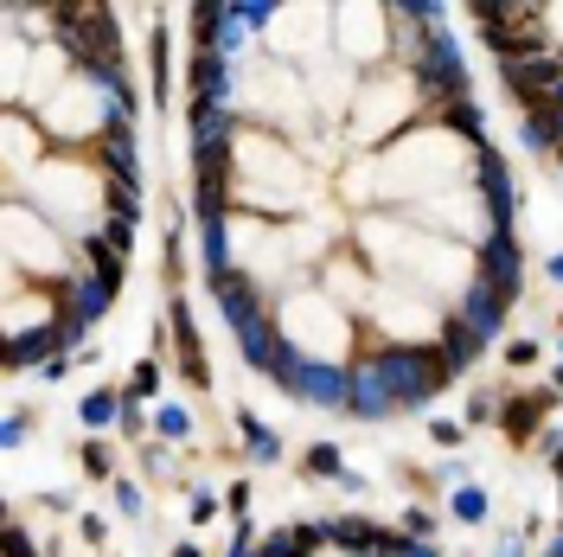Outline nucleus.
Segmentation results:
<instances>
[{
  "label": "nucleus",
  "instance_id": "c03bdc74",
  "mask_svg": "<svg viewBox=\"0 0 563 557\" xmlns=\"http://www.w3.org/2000/svg\"><path fill=\"white\" fill-rule=\"evenodd\" d=\"M173 557H199V545H192V538H180V545H173Z\"/></svg>",
  "mask_w": 563,
  "mask_h": 557
},
{
  "label": "nucleus",
  "instance_id": "a211bd4d",
  "mask_svg": "<svg viewBox=\"0 0 563 557\" xmlns=\"http://www.w3.org/2000/svg\"><path fill=\"white\" fill-rule=\"evenodd\" d=\"M122 391H83V404H77V423L83 430H110V423H122Z\"/></svg>",
  "mask_w": 563,
  "mask_h": 557
},
{
  "label": "nucleus",
  "instance_id": "423d86ee",
  "mask_svg": "<svg viewBox=\"0 0 563 557\" xmlns=\"http://www.w3.org/2000/svg\"><path fill=\"white\" fill-rule=\"evenodd\" d=\"M474 180H481V199H487V231H513L519 192H513V174H506V154L474 148Z\"/></svg>",
  "mask_w": 563,
  "mask_h": 557
},
{
  "label": "nucleus",
  "instance_id": "39448f33",
  "mask_svg": "<svg viewBox=\"0 0 563 557\" xmlns=\"http://www.w3.org/2000/svg\"><path fill=\"white\" fill-rule=\"evenodd\" d=\"M506 90L526 103V110H544L563 90V52H538V58H519V65H499Z\"/></svg>",
  "mask_w": 563,
  "mask_h": 557
},
{
  "label": "nucleus",
  "instance_id": "e433bc0d",
  "mask_svg": "<svg viewBox=\"0 0 563 557\" xmlns=\"http://www.w3.org/2000/svg\"><path fill=\"white\" fill-rule=\"evenodd\" d=\"M493 416H499V398H487V391H481V398L468 404V423H493Z\"/></svg>",
  "mask_w": 563,
  "mask_h": 557
},
{
  "label": "nucleus",
  "instance_id": "6ab92c4d",
  "mask_svg": "<svg viewBox=\"0 0 563 557\" xmlns=\"http://www.w3.org/2000/svg\"><path fill=\"white\" fill-rule=\"evenodd\" d=\"M301 468H307L314 481H346V475H352V468L339 461V448H334V443H307V455H301Z\"/></svg>",
  "mask_w": 563,
  "mask_h": 557
},
{
  "label": "nucleus",
  "instance_id": "2eb2a0df",
  "mask_svg": "<svg viewBox=\"0 0 563 557\" xmlns=\"http://www.w3.org/2000/svg\"><path fill=\"white\" fill-rule=\"evenodd\" d=\"M237 436H244V448H250V461H257V468H275V461H282V436H275L269 423H257L250 410L237 416Z\"/></svg>",
  "mask_w": 563,
  "mask_h": 557
},
{
  "label": "nucleus",
  "instance_id": "c85d7f7f",
  "mask_svg": "<svg viewBox=\"0 0 563 557\" xmlns=\"http://www.w3.org/2000/svg\"><path fill=\"white\" fill-rule=\"evenodd\" d=\"M461 436H468V423H454V416H436V423H429V443L436 448H454Z\"/></svg>",
  "mask_w": 563,
  "mask_h": 557
},
{
  "label": "nucleus",
  "instance_id": "6e6552de",
  "mask_svg": "<svg viewBox=\"0 0 563 557\" xmlns=\"http://www.w3.org/2000/svg\"><path fill=\"white\" fill-rule=\"evenodd\" d=\"M320 525H327V545H334L339 557H384L397 545V532L372 525L365 513H339V520H320Z\"/></svg>",
  "mask_w": 563,
  "mask_h": 557
},
{
  "label": "nucleus",
  "instance_id": "412c9836",
  "mask_svg": "<svg viewBox=\"0 0 563 557\" xmlns=\"http://www.w3.org/2000/svg\"><path fill=\"white\" fill-rule=\"evenodd\" d=\"M442 115H449V129H461L474 148H487V115H481V103H474V97H468V103H449Z\"/></svg>",
  "mask_w": 563,
  "mask_h": 557
},
{
  "label": "nucleus",
  "instance_id": "dca6fc26",
  "mask_svg": "<svg viewBox=\"0 0 563 557\" xmlns=\"http://www.w3.org/2000/svg\"><path fill=\"white\" fill-rule=\"evenodd\" d=\"M199 244H205V276L225 282L230 276V224L225 219H205L199 224Z\"/></svg>",
  "mask_w": 563,
  "mask_h": 557
},
{
  "label": "nucleus",
  "instance_id": "ea45409f",
  "mask_svg": "<svg viewBox=\"0 0 563 557\" xmlns=\"http://www.w3.org/2000/svg\"><path fill=\"white\" fill-rule=\"evenodd\" d=\"M230 513H237V525L250 520V487H244V481L230 487Z\"/></svg>",
  "mask_w": 563,
  "mask_h": 557
},
{
  "label": "nucleus",
  "instance_id": "a878e982",
  "mask_svg": "<svg viewBox=\"0 0 563 557\" xmlns=\"http://www.w3.org/2000/svg\"><path fill=\"white\" fill-rule=\"evenodd\" d=\"M90 481H115V461H110V448L103 443H83V461H77Z\"/></svg>",
  "mask_w": 563,
  "mask_h": 557
},
{
  "label": "nucleus",
  "instance_id": "5701e85b",
  "mask_svg": "<svg viewBox=\"0 0 563 557\" xmlns=\"http://www.w3.org/2000/svg\"><path fill=\"white\" fill-rule=\"evenodd\" d=\"M449 513L461 525H487V493H481V487L468 481V487H454V500H449Z\"/></svg>",
  "mask_w": 563,
  "mask_h": 557
},
{
  "label": "nucleus",
  "instance_id": "a19ab883",
  "mask_svg": "<svg viewBox=\"0 0 563 557\" xmlns=\"http://www.w3.org/2000/svg\"><path fill=\"white\" fill-rule=\"evenodd\" d=\"M77 532H83V545H103V538H110V525H103V520H83Z\"/></svg>",
  "mask_w": 563,
  "mask_h": 557
},
{
  "label": "nucleus",
  "instance_id": "9b49d317",
  "mask_svg": "<svg viewBox=\"0 0 563 557\" xmlns=\"http://www.w3.org/2000/svg\"><path fill=\"white\" fill-rule=\"evenodd\" d=\"M97 154H103L110 180H135V186H142V148H135V129H128V122H103Z\"/></svg>",
  "mask_w": 563,
  "mask_h": 557
},
{
  "label": "nucleus",
  "instance_id": "bb28decb",
  "mask_svg": "<svg viewBox=\"0 0 563 557\" xmlns=\"http://www.w3.org/2000/svg\"><path fill=\"white\" fill-rule=\"evenodd\" d=\"M122 398H128V391H122ZM115 430H122L128 443H142V436H148V410H142L135 398H128V404H122V423H115Z\"/></svg>",
  "mask_w": 563,
  "mask_h": 557
},
{
  "label": "nucleus",
  "instance_id": "4be33fe9",
  "mask_svg": "<svg viewBox=\"0 0 563 557\" xmlns=\"http://www.w3.org/2000/svg\"><path fill=\"white\" fill-rule=\"evenodd\" d=\"M526 148H538V154L563 148V135H558V115H551V110H526Z\"/></svg>",
  "mask_w": 563,
  "mask_h": 557
},
{
  "label": "nucleus",
  "instance_id": "0eeeda50",
  "mask_svg": "<svg viewBox=\"0 0 563 557\" xmlns=\"http://www.w3.org/2000/svg\"><path fill=\"white\" fill-rule=\"evenodd\" d=\"M481 282H493L499 296L519 301V289H526V250H519V231H487V237H481Z\"/></svg>",
  "mask_w": 563,
  "mask_h": 557
},
{
  "label": "nucleus",
  "instance_id": "4468645a",
  "mask_svg": "<svg viewBox=\"0 0 563 557\" xmlns=\"http://www.w3.org/2000/svg\"><path fill=\"white\" fill-rule=\"evenodd\" d=\"M110 301H115V296L97 282V276H90V269H83L71 289H65V314H71V321H83V327H97V321L110 314Z\"/></svg>",
  "mask_w": 563,
  "mask_h": 557
},
{
  "label": "nucleus",
  "instance_id": "aec40b11",
  "mask_svg": "<svg viewBox=\"0 0 563 557\" xmlns=\"http://www.w3.org/2000/svg\"><path fill=\"white\" fill-rule=\"evenodd\" d=\"M83 250H90V276H97V282L110 289V296H122V257H115V250L103 244V237H90Z\"/></svg>",
  "mask_w": 563,
  "mask_h": 557
},
{
  "label": "nucleus",
  "instance_id": "f704fd0d",
  "mask_svg": "<svg viewBox=\"0 0 563 557\" xmlns=\"http://www.w3.org/2000/svg\"><path fill=\"white\" fill-rule=\"evenodd\" d=\"M429 532H436V520H429L423 506H416V513H404V538H423V545H429Z\"/></svg>",
  "mask_w": 563,
  "mask_h": 557
},
{
  "label": "nucleus",
  "instance_id": "a18cd8bd",
  "mask_svg": "<svg viewBox=\"0 0 563 557\" xmlns=\"http://www.w3.org/2000/svg\"><path fill=\"white\" fill-rule=\"evenodd\" d=\"M544 269H551V282H558V289H563V257H551V263H544Z\"/></svg>",
  "mask_w": 563,
  "mask_h": 557
},
{
  "label": "nucleus",
  "instance_id": "58836bf2",
  "mask_svg": "<svg viewBox=\"0 0 563 557\" xmlns=\"http://www.w3.org/2000/svg\"><path fill=\"white\" fill-rule=\"evenodd\" d=\"M493 557H526V532H506V538L493 545Z\"/></svg>",
  "mask_w": 563,
  "mask_h": 557
},
{
  "label": "nucleus",
  "instance_id": "f03ea898",
  "mask_svg": "<svg viewBox=\"0 0 563 557\" xmlns=\"http://www.w3.org/2000/svg\"><path fill=\"white\" fill-rule=\"evenodd\" d=\"M295 404H314V410H346L352 404V366H334V359H307V353H282V366L269 371Z\"/></svg>",
  "mask_w": 563,
  "mask_h": 557
},
{
  "label": "nucleus",
  "instance_id": "b1692460",
  "mask_svg": "<svg viewBox=\"0 0 563 557\" xmlns=\"http://www.w3.org/2000/svg\"><path fill=\"white\" fill-rule=\"evenodd\" d=\"M154 430H160V443H187L192 436V410L187 404H160L154 410Z\"/></svg>",
  "mask_w": 563,
  "mask_h": 557
},
{
  "label": "nucleus",
  "instance_id": "20e7f679",
  "mask_svg": "<svg viewBox=\"0 0 563 557\" xmlns=\"http://www.w3.org/2000/svg\"><path fill=\"white\" fill-rule=\"evenodd\" d=\"M513 308H519V301H513V296H499L493 282H481V276H474V282L461 289V301H454V314H449V321H461L468 334H481V339L493 346V339L506 334V314H513Z\"/></svg>",
  "mask_w": 563,
  "mask_h": 557
},
{
  "label": "nucleus",
  "instance_id": "9d476101",
  "mask_svg": "<svg viewBox=\"0 0 563 557\" xmlns=\"http://www.w3.org/2000/svg\"><path fill=\"white\" fill-rule=\"evenodd\" d=\"M187 90H192V110H230V97H237V77H230L225 58H212V52H192Z\"/></svg>",
  "mask_w": 563,
  "mask_h": 557
},
{
  "label": "nucleus",
  "instance_id": "1a4fd4ad",
  "mask_svg": "<svg viewBox=\"0 0 563 557\" xmlns=\"http://www.w3.org/2000/svg\"><path fill=\"white\" fill-rule=\"evenodd\" d=\"M391 410H397V391H391L384 366H378V359H359V366H352V404H346V416H359V423H384Z\"/></svg>",
  "mask_w": 563,
  "mask_h": 557
},
{
  "label": "nucleus",
  "instance_id": "f257e3e1",
  "mask_svg": "<svg viewBox=\"0 0 563 557\" xmlns=\"http://www.w3.org/2000/svg\"><path fill=\"white\" fill-rule=\"evenodd\" d=\"M378 366H384V378H391V391H397V410H423L436 404L442 391H449V359L442 353H429V346H384V353H372Z\"/></svg>",
  "mask_w": 563,
  "mask_h": 557
},
{
  "label": "nucleus",
  "instance_id": "393cba45",
  "mask_svg": "<svg viewBox=\"0 0 563 557\" xmlns=\"http://www.w3.org/2000/svg\"><path fill=\"white\" fill-rule=\"evenodd\" d=\"M103 199H110L115 219H128V224L142 219V186H135V180H110V186H103Z\"/></svg>",
  "mask_w": 563,
  "mask_h": 557
},
{
  "label": "nucleus",
  "instance_id": "7ed1b4c3",
  "mask_svg": "<svg viewBox=\"0 0 563 557\" xmlns=\"http://www.w3.org/2000/svg\"><path fill=\"white\" fill-rule=\"evenodd\" d=\"M416 90L429 97V103H468L474 97V77H468V58H461V45H454L449 33H436L429 38V52H423V65H416Z\"/></svg>",
  "mask_w": 563,
  "mask_h": 557
},
{
  "label": "nucleus",
  "instance_id": "4c0bfd02",
  "mask_svg": "<svg viewBox=\"0 0 563 557\" xmlns=\"http://www.w3.org/2000/svg\"><path fill=\"white\" fill-rule=\"evenodd\" d=\"M187 513H192V525H205L212 513H218V500H212V493H192V506H187Z\"/></svg>",
  "mask_w": 563,
  "mask_h": 557
},
{
  "label": "nucleus",
  "instance_id": "7c9ffc66",
  "mask_svg": "<svg viewBox=\"0 0 563 557\" xmlns=\"http://www.w3.org/2000/svg\"><path fill=\"white\" fill-rule=\"evenodd\" d=\"M115 506H122V520H142L148 506H142V487L135 481H115Z\"/></svg>",
  "mask_w": 563,
  "mask_h": 557
},
{
  "label": "nucleus",
  "instance_id": "cd10ccee",
  "mask_svg": "<svg viewBox=\"0 0 563 557\" xmlns=\"http://www.w3.org/2000/svg\"><path fill=\"white\" fill-rule=\"evenodd\" d=\"M154 391H160V366H154V359H142V366H135V378H128V398L142 404V398H154Z\"/></svg>",
  "mask_w": 563,
  "mask_h": 557
},
{
  "label": "nucleus",
  "instance_id": "c9c22d12",
  "mask_svg": "<svg viewBox=\"0 0 563 557\" xmlns=\"http://www.w3.org/2000/svg\"><path fill=\"white\" fill-rule=\"evenodd\" d=\"M506 366H538V339H513L506 346Z\"/></svg>",
  "mask_w": 563,
  "mask_h": 557
},
{
  "label": "nucleus",
  "instance_id": "f3484780",
  "mask_svg": "<svg viewBox=\"0 0 563 557\" xmlns=\"http://www.w3.org/2000/svg\"><path fill=\"white\" fill-rule=\"evenodd\" d=\"M481 353H487V339L468 334L461 321H449V327H442V359H449V371H468L474 359H481Z\"/></svg>",
  "mask_w": 563,
  "mask_h": 557
},
{
  "label": "nucleus",
  "instance_id": "473e14b6",
  "mask_svg": "<svg viewBox=\"0 0 563 557\" xmlns=\"http://www.w3.org/2000/svg\"><path fill=\"white\" fill-rule=\"evenodd\" d=\"M103 244H110L115 257H122V250L135 244V224H128V219H110V224H103Z\"/></svg>",
  "mask_w": 563,
  "mask_h": 557
},
{
  "label": "nucleus",
  "instance_id": "49530a36",
  "mask_svg": "<svg viewBox=\"0 0 563 557\" xmlns=\"http://www.w3.org/2000/svg\"><path fill=\"white\" fill-rule=\"evenodd\" d=\"M558 353H563V334H558Z\"/></svg>",
  "mask_w": 563,
  "mask_h": 557
},
{
  "label": "nucleus",
  "instance_id": "c756f323",
  "mask_svg": "<svg viewBox=\"0 0 563 557\" xmlns=\"http://www.w3.org/2000/svg\"><path fill=\"white\" fill-rule=\"evenodd\" d=\"M26 430H33V423H26V410H7V423H0V448H20V443H26Z\"/></svg>",
  "mask_w": 563,
  "mask_h": 557
},
{
  "label": "nucleus",
  "instance_id": "2f4dec72",
  "mask_svg": "<svg viewBox=\"0 0 563 557\" xmlns=\"http://www.w3.org/2000/svg\"><path fill=\"white\" fill-rule=\"evenodd\" d=\"M237 13H244V26H250V33H263L269 20H275V7H269V0H237Z\"/></svg>",
  "mask_w": 563,
  "mask_h": 557
},
{
  "label": "nucleus",
  "instance_id": "79ce46f5",
  "mask_svg": "<svg viewBox=\"0 0 563 557\" xmlns=\"http://www.w3.org/2000/svg\"><path fill=\"white\" fill-rule=\"evenodd\" d=\"M544 557H563V525L551 532V545H544Z\"/></svg>",
  "mask_w": 563,
  "mask_h": 557
},
{
  "label": "nucleus",
  "instance_id": "72a5a7b5",
  "mask_svg": "<svg viewBox=\"0 0 563 557\" xmlns=\"http://www.w3.org/2000/svg\"><path fill=\"white\" fill-rule=\"evenodd\" d=\"M384 557H442V552H436V545H423V538H404V532H397V545H391Z\"/></svg>",
  "mask_w": 563,
  "mask_h": 557
},
{
  "label": "nucleus",
  "instance_id": "ddd939ff",
  "mask_svg": "<svg viewBox=\"0 0 563 557\" xmlns=\"http://www.w3.org/2000/svg\"><path fill=\"white\" fill-rule=\"evenodd\" d=\"M551 404H558V391H526V398H506V416H499V423H506V436H513V443H531V436H538V423L551 416Z\"/></svg>",
  "mask_w": 563,
  "mask_h": 557
},
{
  "label": "nucleus",
  "instance_id": "f8f14e48",
  "mask_svg": "<svg viewBox=\"0 0 563 557\" xmlns=\"http://www.w3.org/2000/svg\"><path fill=\"white\" fill-rule=\"evenodd\" d=\"M52 359H71L65 339H58V321H52V327H33V334H20V339H7V371H26V366L45 371Z\"/></svg>",
  "mask_w": 563,
  "mask_h": 557
},
{
  "label": "nucleus",
  "instance_id": "37998d69",
  "mask_svg": "<svg viewBox=\"0 0 563 557\" xmlns=\"http://www.w3.org/2000/svg\"><path fill=\"white\" fill-rule=\"evenodd\" d=\"M544 110L558 115V135H563V90H558V97H551V103H544Z\"/></svg>",
  "mask_w": 563,
  "mask_h": 557
}]
</instances>
